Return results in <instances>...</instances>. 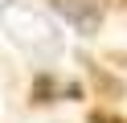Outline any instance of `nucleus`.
<instances>
[{
	"mask_svg": "<svg viewBox=\"0 0 127 123\" xmlns=\"http://www.w3.org/2000/svg\"><path fill=\"white\" fill-rule=\"evenodd\" d=\"M53 8L86 37L98 33V25H102V0H53Z\"/></svg>",
	"mask_w": 127,
	"mask_h": 123,
	"instance_id": "2",
	"label": "nucleus"
},
{
	"mask_svg": "<svg viewBox=\"0 0 127 123\" xmlns=\"http://www.w3.org/2000/svg\"><path fill=\"white\" fill-rule=\"evenodd\" d=\"M94 123H115V119H107V115H94ZM119 123H123V119H119Z\"/></svg>",
	"mask_w": 127,
	"mask_h": 123,
	"instance_id": "3",
	"label": "nucleus"
},
{
	"mask_svg": "<svg viewBox=\"0 0 127 123\" xmlns=\"http://www.w3.org/2000/svg\"><path fill=\"white\" fill-rule=\"evenodd\" d=\"M0 29L8 33V41L25 57H33L41 66L58 62L62 49H66V37L53 25V16L41 12L37 4H29V0H0Z\"/></svg>",
	"mask_w": 127,
	"mask_h": 123,
	"instance_id": "1",
	"label": "nucleus"
}]
</instances>
